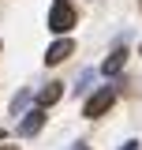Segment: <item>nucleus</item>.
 <instances>
[{"label": "nucleus", "mask_w": 142, "mask_h": 150, "mask_svg": "<svg viewBox=\"0 0 142 150\" xmlns=\"http://www.w3.org/2000/svg\"><path fill=\"white\" fill-rule=\"evenodd\" d=\"M112 105H116V90H112V86H101V90L86 101V109H82V112H86L90 120H97V116H105Z\"/></svg>", "instance_id": "nucleus-1"}, {"label": "nucleus", "mask_w": 142, "mask_h": 150, "mask_svg": "<svg viewBox=\"0 0 142 150\" xmlns=\"http://www.w3.org/2000/svg\"><path fill=\"white\" fill-rule=\"evenodd\" d=\"M124 64H127V49H116L112 56H105V64H101V71H105V75H112V71H120Z\"/></svg>", "instance_id": "nucleus-6"}, {"label": "nucleus", "mask_w": 142, "mask_h": 150, "mask_svg": "<svg viewBox=\"0 0 142 150\" xmlns=\"http://www.w3.org/2000/svg\"><path fill=\"white\" fill-rule=\"evenodd\" d=\"M71 26H75V11H71L67 4H56L53 11H49V30H56V34H67Z\"/></svg>", "instance_id": "nucleus-2"}, {"label": "nucleus", "mask_w": 142, "mask_h": 150, "mask_svg": "<svg viewBox=\"0 0 142 150\" xmlns=\"http://www.w3.org/2000/svg\"><path fill=\"white\" fill-rule=\"evenodd\" d=\"M0 150H19V146H0Z\"/></svg>", "instance_id": "nucleus-8"}, {"label": "nucleus", "mask_w": 142, "mask_h": 150, "mask_svg": "<svg viewBox=\"0 0 142 150\" xmlns=\"http://www.w3.org/2000/svg\"><path fill=\"white\" fill-rule=\"evenodd\" d=\"M0 135H4V131H0Z\"/></svg>", "instance_id": "nucleus-11"}, {"label": "nucleus", "mask_w": 142, "mask_h": 150, "mask_svg": "<svg viewBox=\"0 0 142 150\" xmlns=\"http://www.w3.org/2000/svg\"><path fill=\"white\" fill-rule=\"evenodd\" d=\"M41 124H45V109H30L22 116V124H19V135H37Z\"/></svg>", "instance_id": "nucleus-4"}, {"label": "nucleus", "mask_w": 142, "mask_h": 150, "mask_svg": "<svg viewBox=\"0 0 142 150\" xmlns=\"http://www.w3.org/2000/svg\"><path fill=\"white\" fill-rule=\"evenodd\" d=\"M60 83H49V86H41V90H37V105H41V109H45V105H53V101H60Z\"/></svg>", "instance_id": "nucleus-5"}, {"label": "nucleus", "mask_w": 142, "mask_h": 150, "mask_svg": "<svg viewBox=\"0 0 142 150\" xmlns=\"http://www.w3.org/2000/svg\"><path fill=\"white\" fill-rule=\"evenodd\" d=\"M56 4H67V0H56Z\"/></svg>", "instance_id": "nucleus-9"}, {"label": "nucleus", "mask_w": 142, "mask_h": 150, "mask_svg": "<svg viewBox=\"0 0 142 150\" xmlns=\"http://www.w3.org/2000/svg\"><path fill=\"white\" fill-rule=\"evenodd\" d=\"M71 53H75V45H71L67 38H60V41H53V45H49V53H45V64H60V60H67Z\"/></svg>", "instance_id": "nucleus-3"}, {"label": "nucleus", "mask_w": 142, "mask_h": 150, "mask_svg": "<svg viewBox=\"0 0 142 150\" xmlns=\"http://www.w3.org/2000/svg\"><path fill=\"white\" fill-rule=\"evenodd\" d=\"M79 150H86V146H79Z\"/></svg>", "instance_id": "nucleus-10"}, {"label": "nucleus", "mask_w": 142, "mask_h": 150, "mask_svg": "<svg viewBox=\"0 0 142 150\" xmlns=\"http://www.w3.org/2000/svg\"><path fill=\"white\" fill-rule=\"evenodd\" d=\"M120 150H138V143H124V146H120Z\"/></svg>", "instance_id": "nucleus-7"}]
</instances>
